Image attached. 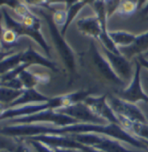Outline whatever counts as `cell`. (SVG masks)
Segmentation results:
<instances>
[{
  "mask_svg": "<svg viewBox=\"0 0 148 152\" xmlns=\"http://www.w3.org/2000/svg\"><path fill=\"white\" fill-rule=\"evenodd\" d=\"M144 143H145V144H147V146H148V142H145Z\"/></svg>",
  "mask_w": 148,
  "mask_h": 152,
  "instance_id": "36",
  "label": "cell"
},
{
  "mask_svg": "<svg viewBox=\"0 0 148 152\" xmlns=\"http://www.w3.org/2000/svg\"><path fill=\"white\" fill-rule=\"evenodd\" d=\"M22 59H23V51L17 54H12L6 58H2L1 68H0L1 75H4L18 67L21 64H23Z\"/></svg>",
  "mask_w": 148,
  "mask_h": 152,
  "instance_id": "20",
  "label": "cell"
},
{
  "mask_svg": "<svg viewBox=\"0 0 148 152\" xmlns=\"http://www.w3.org/2000/svg\"><path fill=\"white\" fill-rule=\"evenodd\" d=\"M102 47L106 56V58L108 60L109 64H111L113 70L117 74V76L121 80L124 79L126 81H129L132 77V66L127 58H126L122 54L117 55L109 51L102 45Z\"/></svg>",
  "mask_w": 148,
  "mask_h": 152,
  "instance_id": "13",
  "label": "cell"
},
{
  "mask_svg": "<svg viewBox=\"0 0 148 152\" xmlns=\"http://www.w3.org/2000/svg\"><path fill=\"white\" fill-rule=\"evenodd\" d=\"M141 12H142V14H147L148 12V2L147 3V5L144 6V8H143V10L141 11Z\"/></svg>",
  "mask_w": 148,
  "mask_h": 152,
  "instance_id": "34",
  "label": "cell"
},
{
  "mask_svg": "<svg viewBox=\"0 0 148 152\" xmlns=\"http://www.w3.org/2000/svg\"><path fill=\"white\" fill-rule=\"evenodd\" d=\"M147 121H148V116H147Z\"/></svg>",
  "mask_w": 148,
  "mask_h": 152,
  "instance_id": "37",
  "label": "cell"
},
{
  "mask_svg": "<svg viewBox=\"0 0 148 152\" xmlns=\"http://www.w3.org/2000/svg\"><path fill=\"white\" fill-rule=\"evenodd\" d=\"M90 2L89 1H77V2H72L71 5L68 7V18H67V22L65 23V25L62 28L61 33L62 34V36L64 35L65 31H67L68 27L69 26V24L72 23V21L75 19V18L77 16V14L79 13L81 10Z\"/></svg>",
  "mask_w": 148,
  "mask_h": 152,
  "instance_id": "23",
  "label": "cell"
},
{
  "mask_svg": "<svg viewBox=\"0 0 148 152\" xmlns=\"http://www.w3.org/2000/svg\"><path fill=\"white\" fill-rule=\"evenodd\" d=\"M1 86L7 87V88H11V89H15V90H24L23 89V83L21 82V80L19 79V77L14 78L12 80L8 81V82L1 83Z\"/></svg>",
  "mask_w": 148,
  "mask_h": 152,
  "instance_id": "29",
  "label": "cell"
},
{
  "mask_svg": "<svg viewBox=\"0 0 148 152\" xmlns=\"http://www.w3.org/2000/svg\"><path fill=\"white\" fill-rule=\"evenodd\" d=\"M131 131L143 142H148V123L133 122Z\"/></svg>",
  "mask_w": 148,
  "mask_h": 152,
  "instance_id": "25",
  "label": "cell"
},
{
  "mask_svg": "<svg viewBox=\"0 0 148 152\" xmlns=\"http://www.w3.org/2000/svg\"><path fill=\"white\" fill-rule=\"evenodd\" d=\"M18 77L23 83L24 90L34 89L39 83L46 84L49 82V76H48L47 74L32 73L27 70L22 71Z\"/></svg>",
  "mask_w": 148,
  "mask_h": 152,
  "instance_id": "19",
  "label": "cell"
},
{
  "mask_svg": "<svg viewBox=\"0 0 148 152\" xmlns=\"http://www.w3.org/2000/svg\"><path fill=\"white\" fill-rule=\"evenodd\" d=\"M145 56H148V51H147V52H146V53H145Z\"/></svg>",
  "mask_w": 148,
  "mask_h": 152,
  "instance_id": "35",
  "label": "cell"
},
{
  "mask_svg": "<svg viewBox=\"0 0 148 152\" xmlns=\"http://www.w3.org/2000/svg\"><path fill=\"white\" fill-rule=\"evenodd\" d=\"M0 91H1L0 101L3 104H6L7 107L14 101H16L18 97H20L23 93L24 90H15V89L1 86Z\"/></svg>",
  "mask_w": 148,
  "mask_h": 152,
  "instance_id": "24",
  "label": "cell"
},
{
  "mask_svg": "<svg viewBox=\"0 0 148 152\" xmlns=\"http://www.w3.org/2000/svg\"><path fill=\"white\" fill-rule=\"evenodd\" d=\"M33 9L35 12H39V14L41 16H43L44 18L46 20L49 30L50 31V35L52 37L53 43L57 49V51L59 52L61 58L63 60L66 67L69 70L73 71L75 70V65L74 52L71 50V48L69 47V45L66 43V41L64 40L63 37L62 36V33L59 32V31L57 29V25L55 23L53 18H52V14H50L48 12H44L41 8L33 7Z\"/></svg>",
  "mask_w": 148,
  "mask_h": 152,
  "instance_id": "3",
  "label": "cell"
},
{
  "mask_svg": "<svg viewBox=\"0 0 148 152\" xmlns=\"http://www.w3.org/2000/svg\"><path fill=\"white\" fill-rule=\"evenodd\" d=\"M54 152H82L77 149H67V148H56L53 149Z\"/></svg>",
  "mask_w": 148,
  "mask_h": 152,
  "instance_id": "32",
  "label": "cell"
},
{
  "mask_svg": "<svg viewBox=\"0 0 148 152\" xmlns=\"http://www.w3.org/2000/svg\"><path fill=\"white\" fill-rule=\"evenodd\" d=\"M2 45H5L6 46L16 45L18 41V35L12 30L2 27Z\"/></svg>",
  "mask_w": 148,
  "mask_h": 152,
  "instance_id": "26",
  "label": "cell"
},
{
  "mask_svg": "<svg viewBox=\"0 0 148 152\" xmlns=\"http://www.w3.org/2000/svg\"><path fill=\"white\" fill-rule=\"evenodd\" d=\"M77 28L85 35L100 39L102 35V26L97 17H89L80 19L77 22Z\"/></svg>",
  "mask_w": 148,
  "mask_h": 152,
  "instance_id": "16",
  "label": "cell"
},
{
  "mask_svg": "<svg viewBox=\"0 0 148 152\" xmlns=\"http://www.w3.org/2000/svg\"><path fill=\"white\" fill-rule=\"evenodd\" d=\"M91 52L93 61L103 77L110 82H113L119 85H124L125 83L117 76V74L113 70L111 64H109L108 60L105 58L102 55V53L97 50L95 44L93 41L91 42Z\"/></svg>",
  "mask_w": 148,
  "mask_h": 152,
  "instance_id": "14",
  "label": "cell"
},
{
  "mask_svg": "<svg viewBox=\"0 0 148 152\" xmlns=\"http://www.w3.org/2000/svg\"><path fill=\"white\" fill-rule=\"evenodd\" d=\"M52 14V18L54 20L55 23L57 26H64L67 22V18H68V10L64 9H57L54 10Z\"/></svg>",
  "mask_w": 148,
  "mask_h": 152,
  "instance_id": "27",
  "label": "cell"
},
{
  "mask_svg": "<svg viewBox=\"0 0 148 152\" xmlns=\"http://www.w3.org/2000/svg\"><path fill=\"white\" fill-rule=\"evenodd\" d=\"M108 104L116 115L126 117L132 122L148 123L147 117L134 104L129 103L121 98H117L114 96L109 97Z\"/></svg>",
  "mask_w": 148,
  "mask_h": 152,
  "instance_id": "8",
  "label": "cell"
},
{
  "mask_svg": "<svg viewBox=\"0 0 148 152\" xmlns=\"http://www.w3.org/2000/svg\"><path fill=\"white\" fill-rule=\"evenodd\" d=\"M109 36L114 41L115 45L120 47H126L133 44L137 36L126 32V31H113L109 32Z\"/></svg>",
  "mask_w": 148,
  "mask_h": 152,
  "instance_id": "21",
  "label": "cell"
},
{
  "mask_svg": "<svg viewBox=\"0 0 148 152\" xmlns=\"http://www.w3.org/2000/svg\"><path fill=\"white\" fill-rule=\"evenodd\" d=\"M17 133L23 137H30L40 135H72V134H84V133H96L106 135L116 140L126 142L136 148L147 151L148 146L136 137L131 135L129 132L121 128L118 124H93L79 123L67 126H57L54 124H20Z\"/></svg>",
  "mask_w": 148,
  "mask_h": 152,
  "instance_id": "1",
  "label": "cell"
},
{
  "mask_svg": "<svg viewBox=\"0 0 148 152\" xmlns=\"http://www.w3.org/2000/svg\"><path fill=\"white\" fill-rule=\"evenodd\" d=\"M49 100L47 96L39 93L35 89H30V90H24L23 93L20 97H18L16 101L12 103L10 105L6 107V109H11V108H16L19 106L27 105L29 104H32L33 103H45Z\"/></svg>",
  "mask_w": 148,
  "mask_h": 152,
  "instance_id": "17",
  "label": "cell"
},
{
  "mask_svg": "<svg viewBox=\"0 0 148 152\" xmlns=\"http://www.w3.org/2000/svg\"><path fill=\"white\" fill-rule=\"evenodd\" d=\"M31 140L39 141L51 149L56 148H67V149H77L81 151L84 150L85 145L75 141L70 135H40L30 137H25Z\"/></svg>",
  "mask_w": 148,
  "mask_h": 152,
  "instance_id": "11",
  "label": "cell"
},
{
  "mask_svg": "<svg viewBox=\"0 0 148 152\" xmlns=\"http://www.w3.org/2000/svg\"><path fill=\"white\" fill-rule=\"evenodd\" d=\"M87 105H89L91 110L100 117L105 119L109 124H114L119 125V120L117 115L115 114L111 106L107 101V95L102 96H88L83 101Z\"/></svg>",
  "mask_w": 148,
  "mask_h": 152,
  "instance_id": "12",
  "label": "cell"
},
{
  "mask_svg": "<svg viewBox=\"0 0 148 152\" xmlns=\"http://www.w3.org/2000/svg\"><path fill=\"white\" fill-rule=\"evenodd\" d=\"M138 60H139V62L140 63V64H141L142 66L146 67V68H147V69L148 70V60L147 59H146V58H145L143 55H139V56L138 57Z\"/></svg>",
  "mask_w": 148,
  "mask_h": 152,
  "instance_id": "33",
  "label": "cell"
},
{
  "mask_svg": "<svg viewBox=\"0 0 148 152\" xmlns=\"http://www.w3.org/2000/svg\"><path fill=\"white\" fill-rule=\"evenodd\" d=\"M28 144H29L28 142L25 139L22 138V141H20L18 143H17L15 152H34Z\"/></svg>",
  "mask_w": 148,
  "mask_h": 152,
  "instance_id": "31",
  "label": "cell"
},
{
  "mask_svg": "<svg viewBox=\"0 0 148 152\" xmlns=\"http://www.w3.org/2000/svg\"><path fill=\"white\" fill-rule=\"evenodd\" d=\"M2 14H3V18H4V23L6 25L5 28L12 30L18 35V37H20V36L30 37L44 49L46 55L49 56V58H50V47L47 44L46 40L44 39V36L42 35L40 31L29 28V27L23 25V23L20 22H17L9 15V13L4 10V6H2Z\"/></svg>",
  "mask_w": 148,
  "mask_h": 152,
  "instance_id": "7",
  "label": "cell"
},
{
  "mask_svg": "<svg viewBox=\"0 0 148 152\" xmlns=\"http://www.w3.org/2000/svg\"><path fill=\"white\" fill-rule=\"evenodd\" d=\"M120 52L126 58H132L135 55H142L148 51V31L137 36L135 41L131 45L126 47H120Z\"/></svg>",
  "mask_w": 148,
  "mask_h": 152,
  "instance_id": "15",
  "label": "cell"
},
{
  "mask_svg": "<svg viewBox=\"0 0 148 152\" xmlns=\"http://www.w3.org/2000/svg\"><path fill=\"white\" fill-rule=\"evenodd\" d=\"M11 124H54L57 126H67L79 124V122L72 117L57 112L55 110H47L33 115L17 117L8 120Z\"/></svg>",
  "mask_w": 148,
  "mask_h": 152,
  "instance_id": "5",
  "label": "cell"
},
{
  "mask_svg": "<svg viewBox=\"0 0 148 152\" xmlns=\"http://www.w3.org/2000/svg\"><path fill=\"white\" fill-rule=\"evenodd\" d=\"M23 139H25L34 148L36 152H54L53 149H51L48 145H46V144L39 142V141L31 140V139H28V138H23Z\"/></svg>",
  "mask_w": 148,
  "mask_h": 152,
  "instance_id": "28",
  "label": "cell"
},
{
  "mask_svg": "<svg viewBox=\"0 0 148 152\" xmlns=\"http://www.w3.org/2000/svg\"><path fill=\"white\" fill-rule=\"evenodd\" d=\"M141 2L139 1H120L119 6L116 10L115 13L121 16V17H129L131 15H133L139 9V4Z\"/></svg>",
  "mask_w": 148,
  "mask_h": 152,
  "instance_id": "22",
  "label": "cell"
},
{
  "mask_svg": "<svg viewBox=\"0 0 148 152\" xmlns=\"http://www.w3.org/2000/svg\"><path fill=\"white\" fill-rule=\"evenodd\" d=\"M141 64L139 60H135V73L133 78V81L130 83L129 87L124 91L119 92V95L121 99L127 101L129 103L134 104L139 101H143L148 103V95L143 91L140 80V71H141Z\"/></svg>",
  "mask_w": 148,
  "mask_h": 152,
  "instance_id": "9",
  "label": "cell"
},
{
  "mask_svg": "<svg viewBox=\"0 0 148 152\" xmlns=\"http://www.w3.org/2000/svg\"><path fill=\"white\" fill-rule=\"evenodd\" d=\"M22 60H23V63L28 64L29 65L39 64V65L47 67L53 71H57V64L54 62H52L49 59L46 58L44 57L41 56L40 54H38L36 51H35L31 46H29L25 51H23V59Z\"/></svg>",
  "mask_w": 148,
  "mask_h": 152,
  "instance_id": "18",
  "label": "cell"
},
{
  "mask_svg": "<svg viewBox=\"0 0 148 152\" xmlns=\"http://www.w3.org/2000/svg\"><path fill=\"white\" fill-rule=\"evenodd\" d=\"M105 4H106L107 16V18H109L116 12L119 6L120 1H105Z\"/></svg>",
  "mask_w": 148,
  "mask_h": 152,
  "instance_id": "30",
  "label": "cell"
},
{
  "mask_svg": "<svg viewBox=\"0 0 148 152\" xmlns=\"http://www.w3.org/2000/svg\"><path fill=\"white\" fill-rule=\"evenodd\" d=\"M89 92L88 91H77L74 93L60 96L57 97L49 98V100L45 103L35 104H27V105L19 106L16 108L5 109L2 110L0 119L3 121L4 119H13L17 117H26L33 115L36 113L47 110H57L60 108H64L68 106L73 105L75 104L84 101Z\"/></svg>",
  "mask_w": 148,
  "mask_h": 152,
  "instance_id": "2",
  "label": "cell"
},
{
  "mask_svg": "<svg viewBox=\"0 0 148 152\" xmlns=\"http://www.w3.org/2000/svg\"><path fill=\"white\" fill-rule=\"evenodd\" d=\"M4 152H7V151H4Z\"/></svg>",
  "mask_w": 148,
  "mask_h": 152,
  "instance_id": "38",
  "label": "cell"
},
{
  "mask_svg": "<svg viewBox=\"0 0 148 152\" xmlns=\"http://www.w3.org/2000/svg\"><path fill=\"white\" fill-rule=\"evenodd\" d=\"M92 5L94 9V12L96 13V17L98 18L101 26H102V35L100 37V41L102 42V45L109 51L113 52L114 54L120 55L121 54L120 52L119 48L115 45L114 41L109 36V32L107 30V11H106V4L105 1H94L92 2Z\"/></svg>",
  "mask_w": 148,
  "mask_h": 152,
  "instance_id": "10",
  "label": "cell"
},
{
  "mask_svg": "<svg viewBox=\"0 0 148 152\" xmlns=\"http://www.w3.org/2000/svg\"><path fill=\"white\" fill-rule=\"evenodd\" d=\"M70 136L75 140L83 145L93 147L103 152H139L126 149L119 141L106 135L96 133H84L72 134Z\"/></svg>",
  "mask_w": 148,
  "mask_h": 152,
  "instance_id": "4",
  "label": "cell"
},
{
  "mask_svg": "<svg viewBox=\"0 0 148 152\" xmlns=\"http://www.w3.org/2000/svg\"><path fill=\"white\" fill-rule=\"evenodd\" d=\"M58 113L66 115L77 120L79 123L93 124H107V121L97 116L89 105L84 102H80L73 105L55 110Z\"/></svg>",
  "mask_w": 148,
  "mask_h": 152,
  "instance_id": "6",
  "label": "cell"
}]
</instances>
